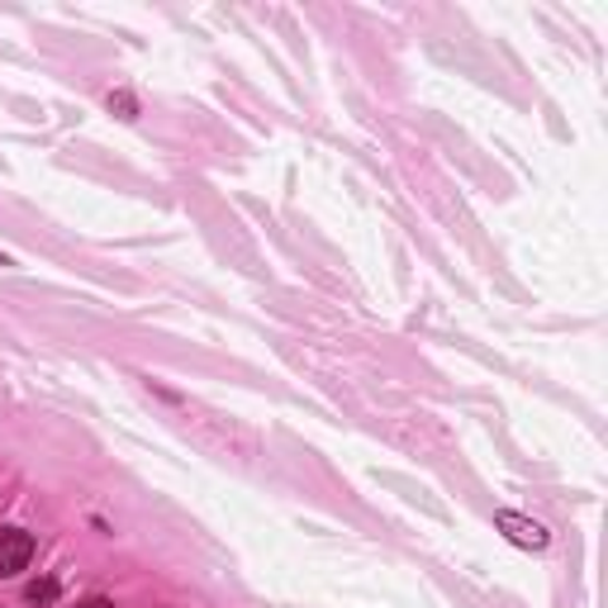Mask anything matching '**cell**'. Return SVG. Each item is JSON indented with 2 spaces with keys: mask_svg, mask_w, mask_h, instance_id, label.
<instances>
[{
  "mask_svg": "<svg viewBox=\"0 0 608 608\" xmlns=\"http://www.w3.org/2000/svg\"><path fill=\"white\" fill-rule=\"evenodd\" d=\"M494 528L504 532V538H509L513 547H528V551H542V547L551 542L542 523H532V518H523V513H509V509H499V513H494Z\"/></svg>",
  "mask_w": 608,
  "mask_h": 608,
  "instance_id": "cell-1",
  "label": "cell"
},
{
  "mask_svg": "<svg viewBox=\"0 0 608 608\" xmlns=\"http://www.w3.org/2000/svg\"><path fill=\"white\" fill-rule=\"evenodd\" d=\"M77 608H115V604H110V599H100V595H96V599H86V604H77Z\"/></svg>",
  "mask_w": 608,
  "mask_h": 608,
  "instance_id": "cell-4",
  "label": "cell"
},
{
  "mask_svg": "<svg viewBox=\"0 0 608 608\" xmlns=\"http://www.w3.org/2000/svg\"><path fill=\"white\" fill-rule=\"evenodd\" d=\"M33 557V538L24 528H0V580L6 576H20Z\"/></svg>",
  "mask_w": 608,
  "mask_h": 608,
  "instance_id": "cell-2",
  "label": "cell"
},
{
  "mask_svg": "<svg viewBox=\"0 0 608 608\" xmlns=\"http://www.w3.org/2000/svg\"><path fill=\"white\" fill-rule=\"evenodd\" d=\"M0 266H6V257H0Z\"/></svg>",
  "mask_w": 608,
  "mask_h": 608,
  "instance_id": "cell-5",
  "label": "cell"
},
{
  "mask_svg": "<svg viewBox=\"0 0 608 608\" xmlns=\"http://www.w3.org/2000/svg\"><path fill=\"white\" fill-rule=\"evenodd\" d=\"M24 599H29L33 608H48L52 599H58V580H33V585L24 589Z\"/></svg>",
  "mask_w": 608,
  "mask_h": 608,
  "instance_id": "cell-3",
  "label": "cell"
}]
</instances>
